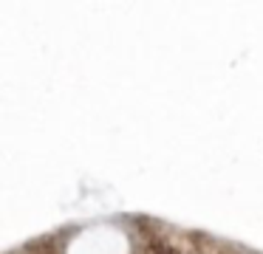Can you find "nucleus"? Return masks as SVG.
<instances>
[{"label":"nucleus","mask_w":263,"mask_h":254,"mask_svg":"<svg viewBox=\"0 0 263 254\" xmlns=\"http://www.w3.org/2000/svg\"><path fill=\"white\" fill-rule=\"evenodd\" d=\"M150 254H167V248L161 246V243H153V246H150Z\"/></svg>","instance_id":"obj_1"},{"label":"nucleus","mask_w":263,"mask_h":254,"mask_svg":"<svg viewBox=\"0 0 263 254\" xmlns=\"http://www.w3.org/2000/svg\"><path fill=\"white\" fill-rule=\"evenodd\" d=\"M43 254H48V251H43Z\"/></svg>","instance_id":"obj_2"}]
</instances>
